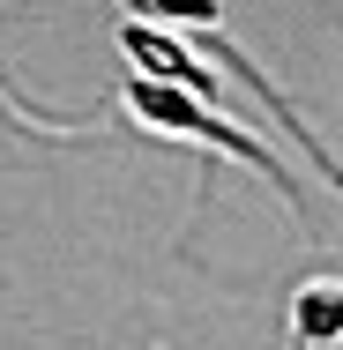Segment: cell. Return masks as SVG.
Returning <instances> with one entry per match:
<instances>
[{
	"label": "cell",
	"mask_w": 343,
	"mask_h": 350,
	"mask_svg": "<svg viewBox=\"0 0 343 350\" xmlns=\"http://www.w3.org/2000/svg\"><path fill=\"white\" fill-rule=\"evenodd\" d=\"M127 105H135V120L142 127H164V135H194V142H209V149H224V157H246L254 172H269L276 187L291 194V172L276 164L262 142L246 135V127H224L216 112H209L202 97L187 90V82H172V75H142V82H127Z\"/></svg>",
	"instance_id": "6da1fadb"
},
{
	"label": "cell",
	"mask_w": 343,
	"mask_h": 350,
	"mask_svg": "<svg viewBox=\"0 0 343 350\" xmlns=\"http://www.w3.org/2000/svg\"><path fill=\"white\" fill-rule=\"evenodd\" d=\"M291 321H298V350L336 343L343 336V283H306L298 306H291Z\"/></svg>",
	"instance_id": "7a4b0ae2"
},
{
	"label": "cell",
	"mask_w": 343,
	"mask_h": 350,
	"mask_svg": "<svg viewBox=\"0 0 343 350\" xmlns=\"http://www.w3.org/2000/svg\"><path fill=\"white\" fill-rule=\"evenodd\" d=\"M127 8L157 15V23H194V30H209V23H216V0H127Z\"/></svg>",
	"instance_id": "3957f363"
}]
</instances>
